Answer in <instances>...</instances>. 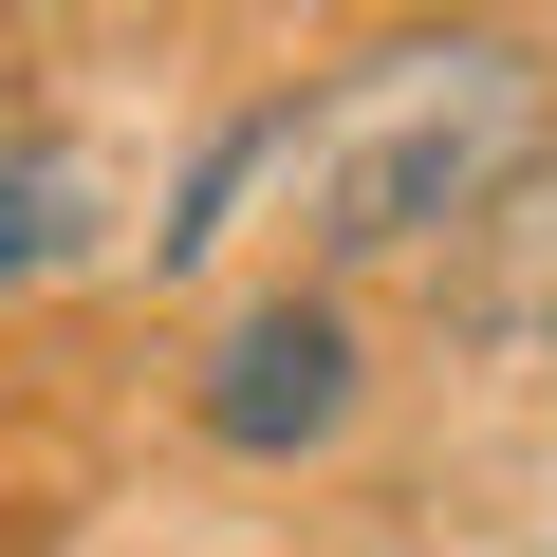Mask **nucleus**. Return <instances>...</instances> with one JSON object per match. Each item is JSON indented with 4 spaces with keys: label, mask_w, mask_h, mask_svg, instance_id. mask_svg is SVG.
Wrapping results in <instances>:
<instances>
[{
    "label": "nucleus",
    "mask_w": 557,
    "mask_h": 557,
    "mask_svg": "<svg viewBox=\"0 0 557 557\" xmlns=\"http://www.w3.org/2000/svg\"><path fill=\"white\" fill-rule=\"evenodd\" d=\"M75 242H94V168L38 149V131H0V298H20V278H57Z\"/></svg>",
    "instance_id": "nucleus-4"
},
{
    "label": "nucleus",
    "mask_w": 557,
    "mask_h": 557,
    "mask_svg": "<svg viewBox=\"0 0 557 557\" xmlns=\"http://www.w3.org/2000/svg\"><path fill=\"white\" fill-rule=\"evenodd\" d=\"M354 409H372L354 298L278 278V298H242V317H223V354H205V446H242V465H298V446H335Z\"/></svg>",
    "instance_id": "nucleus-2"
},
{
    "label": "nucleus",
    "mask_w": 557,
    "mask_h": 557,
    "mask_svg": "<svg viewBox=\"0 0 557 557\" xmlns=\"http://www.w3.org/2000/svg\"><path fill=\"white\" fill-rule=\"evenodd\" d=\"M428 317H446V354L465 372H502V391H557V149L428 260Z\"/></svg>",
    "instance_id": "nucleus-3"
},
{
    "label": "nucleus",
    "mask_w": 557,
    "mask_h": 557,
    "mask_svg": "<svg viewBox=\"0 0 557 557\" xmlns=\"http://www.w3.org/2000/svg\"><path fill=\"white\" fill-rule=\"evenodd\" d=\"M539 149H557V57H539V38H502V20L391 38L335 112H298V149H278L298 278L335 298V278H372V260H446Z\"/></svg>",
    "instance_id": "nucleus-1"
}]
</instances>
